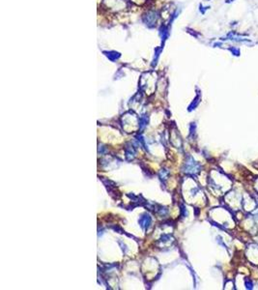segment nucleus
Listing matches in <instances>:
<instances>
[{"instance_id":"obj_1","label":"nucleus","mask_w":258,"mask_h":290,"mask_svg":"<svg viewBox=\"0 0 258 290\" xmlns=\"http://www.w3.org/2000/svg\"><path fill=\"white\" fill-rule=\"evenodd\" d=\"M233 0H227V2H232Z\"/></svg>"}]
</instances>
